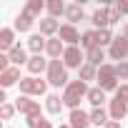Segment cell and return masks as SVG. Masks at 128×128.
<instances>
[{"label":"cell","instance_id":"30","mask_svg":"<svg viewBox=\"0 0 128 128\" xmlns=\"http://www.w3.org/2000/svg\"><path fill=\"white\" fill-rule=\"evenodd\" d=\"M15 113H18V108L13 103H3V106H0V118H3V120H10Z\"/></svg>","mask_w":128,"mask_h":128},{"label":"cell","instance_id":"14","mask_svg":"<svg viewBox=\"0 0 128 128\" xmlns=\"http://www.w3.org/2000/svg\"><path fill=\"white\" fill-rule=\"evenodd\" d=\"M45 53L50 55V60H58V58H63V53H66V43H63L60 38H50Z\"/></svg>","mask_w":128,"mask_h":128},{"label":"cell","instance_id":"25","mask_svg":"<svg viewBox=\"0 0 128 128\" xmlns=\"http://www.w3.org/2000/svg\"><path fill=\"white\" fill-rule=\"evenodd\" d=\"M45 8H48V3H43V0H28V3H25V8H23V10H25L28 15H33V18H38V15H40V13L45 10Z\"/></svg>","mask_w":128,"mask_h":128},{"label":"cell","instance_id":"19","mask_svg":"<svg viewBox=\"0 0 128 128\" xmlns=\"http://www.w3.org/2000/svg\"><path fill=\"white\" fill-rule=\"evenodd\" d=\"M28 48L33 50V55H40V53L48 48V40H45L40 33H35V35H30V38H28Z\"/></svg>","mask_w":128,"mask_h":128},{"label":"cell","instance_id":"17","mask_svg":"<svg viewBox=\"0 0 128 128\" xmlns=\"http://www.w3.org/2000/svg\"><path fill=\"white\" fill-rule=\"evenodd\" d=\"M8 55H10V63H13L15 68H20V66H28V60H30V58L25 55V48H23V45H15V48H13Z\"/></svg>","mask_w":128,"mask_h":128},{"label":"cell","instance_id":"31","mask_svg":"<svg viewBox=\"0 0 128 128\" xmlns=\"http://www.w3.org/2000/svg\"><path fill=\"white\" fill-rule=\"evenodd\" d=\"M116 76H118L120 80H128V60H123V63H116Z\"/></svg>","mask_w":128,"mask_h":128},{"label":"cell","instance_id":"29","mask_svg":"<svg viewBox=\"0 0 128 128\" xmlns=\"http://www.w3.org/2000/svg\"><path fill=\"white\" fill-rule=\"evenodd\" d=\"M80 45H83L86 50H93V48H98V45H96V30H88V33H83V38H80Z\"/></svg>","mask_w":128,"mask_h":128},{"label":"cell","instance_id":"13","mask_svg":"<svg viewBox=\"0 0 128 128\" xmlns=\"http://www.w3.org/2000/svg\"><path fill=\"white\" fill-rule=\"evenodd\" d=\"M48 66H50V60H45L43 55H33L30 60H28V70H30V76H40L43 70H48Z\"/></svg>","mask_w":128,"mask_h":128},{"label":"cell","instance_id":"21","mask_svg":"<svg viewBox=\"0 0 128 128\" xmlns=\"http://www.w3.org/2000/svg\"><path fill=\"white\" fill-rule=\"evenodd\" d=\"M88 103H90L93 108H103V103H106V90H103V88H90V90H88Z\"/></svg>","mask_w":128,"mask_h":128},{"label":"cell","instance_id":"20","mask_svg":"<svg viewBox=\"0 0 128 128\" xmlns=\"http://www.w3.org/2000/svg\"><path fill=\"white\" fill-rule=\"evenodd\" d=\"M83 3H73V5H68L66 8V18H68V23L73 25V23H78V20H83Z\"/></svg>","mask_w":128,"mask_h":128},{"label":"cell","instance_id":"10","mask_svg":"<svg viewBox=\"0 0 128 128\" xmlns=\"http://www.w3.org/2000/svg\"><path fill=\"white\" fill-rule=\"evenodd\" d=\"M15 28H3L0 30V53H10L15 48Z\"/></svg>","mask_w":128,"mask_h":128},{"label":"cell","instance_id":"24","mask_svg":"<svg viewBox=\"0 0 128 128\" xmlns=\"http://www.w3.org/2000/svg\"><path fill=\"white\" fill-rule=\"evenodd\" d=\"M113 40H116V38H113L110 28H106V30H96V45H98V48H106V45L110 48Z\"/></svg>","mask_w":128,"mask_h":128},{"label":"cell","instance_id":"5","mask_svg":"<svg viewBox=\"0 0 128 128\" xmlns=\"http://www.w3.org/2000/svg\"><path fill=\"white\" fill-rule=\"evenodd\" d=\"M63 63H66V68H78L80 70L86 66V55H83V50L78 45H68L66 53H63Z\"/></svg>","mask_w":128,"mask_h":128},{"label":"cell","instance_id":"12","mask_svg":"<svg viewBox=\"0 0 128 128\" xmlns=\"http://www.w3.org/2000/svg\"><path fill=\"white\" fill-rule=\"evenodd\" d=\"M23 78H20V68H8L5 73H0V86H3V90L5 88H10V86H15V83H20Z\"/></svg>","mask_w":128,"mask_h":128},{"label":"cell","instance_id":"18","mask_svg":"<svg viewBox=\"0 0 128 128\" xmlns=\"http://www.w3.org/2000/svg\"><path fill=\"white\" fill-rule=\"evenodd\" d=\"M38 23H40V35H55V33H60V23L55 18H43Z\"/></svg>","mask_w":128,"mask_h":128},{"label":"cell","instance_id":"6","mask_svg":"<svg viewBox=\"0 0 128 128\" xmlns=\"http://www.w3.org/2000/svg\"><path fill=\"white\" fill-rule=\"evenodd\" d=\"M15 108H18L23 116H28V118H40V116H43V113H40V103H38V100H30L28 96H18Z\"/></svg>","mask_w":128,"mask_h":128},{"label":"cell","instance_id":"26","mask_svg":"<svg viewBox=\"0 0 128 128\" xmlns=\"http://www.w3.org/2000/svg\"><path fill=\"white\" fill-rule=\"evenodd\" d=\"M63 106H66V103H63L60 96H48V98H45V108H48V113H53V116H58V113L63 110Z\"/></svg>","mask_w":128,"mask_h":128},{"label":"cell","instance_id":"36","mask_svg":"<svg viewBox=\"0 0 128 128\" xmlns=\"http://www.w3.org/2000/svg\"><path fill=\"white\" fill-rule=\"evenodd\" d=\"M123 35H126V38H128V23H126V25H123Z\"/></svg>","mask_w":128,"mask_h":128},{"label":"cell","instance_id":"38","mask_svg":"<svg viewBox=\"0 0 128 128\" xmlns=\"http://www.w3.org/2000/svg\"><path fill=\"white\" fill-rule=\"evenodd\" d=\"M8 128H10V126H8Z\"/></svg>","mask_w":128,"mask_h":128},{"label":"cell","instance_id":"7","mask_svg":"<svg viewBox=\"0 0 128 128\" xmlns=\"http://www.w3.org/2000/svg\"><path fill=\"white\" fill-rule=\"evenodd\" d=\"M108 55H110L113 60L123 63V60L128 58V38H126V35H118V38L113 40V45L108 48Z\"/></svg>","mask_w":128,"mask_h":128},{"label":"cell","instance_id":"35","mask_svg":"<svg viewBox=\"0 0 128 128\" xmlns=\"http://www.w3.org/2000/svg\"><path fill=\"white\" fill-rule=\"evenodd\" d=\"M103 128H120V120H108Z\"/></svg>","mask_w":128,"mask_h":128},{"label":"cell","instance_id":"27","mask_svg":"<svg viewBox=\"0 0 128 128\" xmlns=\"http://www.w3.org/2000/svg\"><path fill=\"white\" fill-rule=\"evenodd\" d=\"M66 3L63 0H48V13H50V18H55L58 20V15H66Z\"/></svg>","mask_w":128,"mask_h":128},{"label":"cell","instance_id":"2","mask_svg":"<svg viewBox=\"0 0 128 128\" xmlns=\"http://www.w3.org/2000/svg\"><path fill=\"white\" fill-rule=\"evenodd\" d=\"M48 83L53 88H60V86H68V68H66V63H63V58L58 60H50V66H48Z\"/></svg>","mask_w":128,"mask_h":128},{"label":"cell","instance_id":"28","mask_svg":"<svg viewBox=\"0 0 128 128\" xmlns=\"http://www.w3.org/2000/svg\"><path fill=\"white\" fill-rule=\"evenodd\" d=\"M90 123H93V126H106V123H108V113H106L103 108H93V110H90Z\"/></svg>","mask_w":128,"mask_h":128},{"label":"cell","instance_id":"32","mask_svg":"<svg viewBox=\"0 0 128 128\" xmlns=\"http://www.w3.org/2000/svg\"><path fill=\"white\" fill-rule=\"evenodd\" d=\"M108 23H110V25L120 23V13L116 10V5H108Z\"/></svg>","mask_w":128,"mask_h":128},{"label":"cell","instance_id":"23","mask_svg":"<svg viewBox=\"0 0 128 128\" xmlns=\"http://www.w3.org/2000/svg\"><path fill=\"white\" fill-rule=\"evenodd\" d=\"M78 80H83V83H88V80H98V68L90 66V63H86V66L78 70Z\"/></svg>","mask_w":128,"mask_h":128},{"label":"cell","instance_id":"34","mask_svg":"<svg viewBox=\"0 0 128 128\" xmlns=\"http://www.w3.org/2000/svg\"><path fill=\"white\" fill-rule=\"evenodd\" d=\"M116 10H118L120 15H128V0H118V3H116Z\"/></svg>","mask_w":128,"mask_h":128},{"label":"cell","instance_id":"16","mask_svg":"<svg viewBox=\"0 0 128 128\" xmlns=\"http://www.w3.org/2000/svg\"><path fill=\"white\" fill-rule=\"evenodd\" d=\"M33 25H35V18H33V15H28L25 10H23V13L15 18V23H13V28H15L18 33H28Z\"/></svg>","mask_w":128,"mask_h":128},{"label":"cell","instance_id":"37","mask_svg":"<svg viewBox=\"0 0 128 128\" xmlns=\"http://www.w3.org/2000/svg\"><path fill=\"white\" fill-rule=\"evenodd\" d=\"M58 128H70V126H58Z\"/></svg>","mask_w":128,"mask_h":128},{"label":"cell","instance_id":"11","mask_svg":"<svg viewBox=\"0 0 128 128\" xmlns=\"http://www.w3.org/2000/svg\"><path fill=\"white\" fill-rule=\"evenodd\" d=\"M108 116H110V120H123V118L128 116V103H123V100L113 98V100H110V106H108Z\"/></svg>","mask_w":128,"mask_h":128},{"label":"cell","instance_id":"9","mask_svg":"<svg viewBox=\"0 0 128 128\" xmlns=\"http://www.w3.org/2000/svg\"><path fill=\"white\" fill-rule=\"evenodd\" d=\"M68 126H70V128H90V113H86V110H80V108L70 110Z\"/></svg>","mask_w":128,"mask_h":128},{"label":"cell","instance_id":"8","mask_svg":"<svg viewBox=\"0 0 128 128\" xmlns=\"http://www.w3.org/2000/svg\"><path fill=\"white\" fill-rule=\"evenodd\" d=\"M58 38H60L63 43H68V45H78L83 35L78 33V28H76V25L66 23V25H60V33H58Z\"/></svg>","mask_w":128,"mask_h":128},{"label":"cell","instance_id":"22","mask_svg":"<svg viewBox=\"0 0 128 128\" xmlns=\"http://www.w3.org/2000/svg\"><path fill=\"white\" fill-rule=\"evenodd\" d=\"M106 53H103V48H93V50H88V55H86V63H90V66H96V68H100V66H106Z\"/></svg>","mask_w":128,"mask_h":128},{"label":"cell","instance_id":"3","mask_svg":"<svg viewBox=\"0 0 128 128\" xmlns=\"http://www.w3.org/2000/svg\"><path fill=\"white\" fill-rule=\"evenodd\" d=\"M98 88H103L106 93L110 90H118V76H116V66H110V63H106V66L98 68Z\"/></svg>","mask_w":128,"mask_h":128},{"label":"cell","instance_id":"33","mask_svg":"<svg viewBox=\"0 0 128 128\" xmlns=\"http://www.w3.org/2000/svg\"><path fill=\"white\" fill-rule=\"evenodd\" d=\"M116 98H118V100H123V103H128V83H123V86L116 90Z\"/></svg>","mask_w":128,"mask_h":128},{"label":"cell","instance_id":"1","mask_svg":"<svg viewBox=\"0 0 128 128\" xmlns=\"http://www.w3.org/2000/svg\"><path fill=\"white\" fill-rule=\"evenodd\" d=\"M88 83H83V80H70L68 86H66V90H63V103H66L70 110H76L78 106H80V100L83 98H88Z\"/></svg>","mask_w":128,"mask_h":128},{"label":"cell","instance_id":"39","mask_svg":"<svg viewBox=\"0 0 128 128\" xmlns=\"http://www.w3.org/2000/svg\"><path fill=\"white\" fill-rule=\"evenodd\" d=\"M93 128H96V126H93Z\"/></svg>","mask_w":128,"mask_h":128},{"label":"cell","instance_id":"15","mask_svg":"<svg viewBox=\"0 0 128 128\" xmlns=\"http://www.w3.org/2000/svg\"><path fill=\"white\" fill-rule=\"evenodd\" d=\"M90 23L96 25V30H106V28H110V23H108V8H98V10L90 15Z\"/></svg>","mask_w":128,"mask_h":128},{"label":"cell","instance_id":"4","mask_svg":"<svg viewBox=\"0 0 128 128\" xmlns=\"http://www.w3.org/2000/svg\"><path fill=\"white\" fill-rule=\"evenodd\" d=\"M18 86H20V96H28V98H33V96H43V93L48 90V80H40V78H35V76L23 78Z\"/></svg>","mask_w":128,"mask_h":128}]
</instances>
